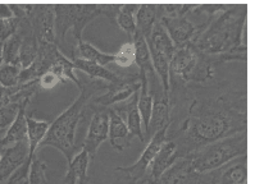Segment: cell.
<instances>
[{"label": "cell", "instance_id": "1", "mask_svg": "<svg viewBox=\"0 0 255 184\" xmlns=\"http://www.w3.org/2000/svg\"><path fill=\"white\" fill-rule=\"evenodd\" d=\"M171 113L183 110L176 131H168L178 159L208 143L248 132V92L227 81L208 84H169Z\"/></svg>", "mask_w": 255, "mask_h": 184}, {"label": "cell", "instance_id": "2", "mask_svg": "<svg viewBox=\"0 0 255 184\" xmlns=\"http://www.w3.org/2000/svg\"><path fill=\"white\" fill-rule=\"evenodd\" d=\"M249 12L248 4H230L225 12L200 23V31L191 42L207 55L218 57L223 64L248 62V46L244 44V28Z\"/></svg>", "mask_w": 255, "mask_h": 184}, {"label": "cell", "instance_id": "3", "mask_svg": "<svg viewBox=\"0 0 255 184\" xmlns=\"http://www.w3.org/2000/svg\"><path fill=\"white\" fill-rule=\"evenodd\" d=\"M109 84L102 80H90L82 82L80 95L69 105L63 113L51 122L44 140L40 142L39 147H54L64 155L67 161L77 154L78 146L76 145V132L81 120L91 118L93 110L89 106V101L95 96L104 93Z\"/></svg>", "mask_w": 255, "mask_h": 184}, {"label": "cell", "instance_id": "4", "mask_svg": "<svg viewBox=\"0 0 255 184\" xmlns=\"http://www.w3.org/2000/svg\"><path fill=\"white\" fill-rule=\"evenodd\" d=\"M222 66L218 57L207 55L192 44L174 50L169 64V84H208Z\"/></svg>", "mask_w": 255, "mask_h": 184}, {"label": "cell", "instance_id": "5", "mask_svg": "<svg viewBox=\"0 0 255 184\" xmlns=\"http://www.w3.org/2000/svg\"><path fill=\"white\" fill-rule=\"evenodd\" d=\"M102 15V4H54L55 45L62 53L69 50L66 41L67 33L72 31L73 39L82 40L85 27ZM64 54V53H63Z\"/></svg>", "mask_w": 255, "mask_h": 184}, {"label": "cell", "instance_id": "6", "mask_svg": "<svg viewBox=\"0 0 255 184\" xmlns=\"http://www.w3.org/2000/svg\"><path fill=\"white\" fill-rule=\"evenodd\" d=\"M248 155V132L226 137L223 140L208 143L189 155L194 169L207 173L218 169L228 161Z\"/></svg>", "mask_w": 255, "mask_h": 184}, {"label": "cell", "instance_id": "7", "mask_svg": "<svg viewBox=\"0 0 255 184\" xmlns=\"http://www.w3.org/2000/svg\"><path fill=\"white\" fill-rule=\"evenodd\" d=\"M150 53L151 63L155 69L156 76L159 77L164 91L168 93L169 90V64L176 50L173 42L169 39L168 33L165 32L164 27L160 21L154 26L150 35L145 39Z\"/></svg>", "mask_w": 255, "mask_h": 184}, {"label": "cell", "instance_id": "8", "mask_svg": "<svg viewBox=\"0 0 255 184\" xmlns=\"http://www.w3.org/2000/svg\"><path fill=\"white\" fill-rule=\"evenodd\" d=\"M168 131L169 128H164V129L154 134L150 141L147 142V146L142 151L141 156L133 165H131V167H118L116 168V172L125 174L129 184L144 183L147 178V172H149V168H150L154 158L156 156L163 143L168 140Z\"/></svg>", "mask_w": 255, "mask_h": 184}, {"label": "cell", "instance_id": "9", "mask_svg": "<svg viewBox=\"0 0 255 184\" xmlns=\"http://www.w3.org/2000/svg\"><path fill=\"white\" fill-rule=\"evenodd\" d=\"M93 115H91L87 133L82 143V150L90 155V158L94 159L100 146L104 141L108 140L109 133V107H102L93 105L89 101Z\"/></svg>", "mask_w": 255, "mask_h": 184}, {"label": "cell", "instance_id": "10", "mask_svg": "<svg viewBox=\"0 0 255 184\" xmlns=\"http://www.w3.org/2000/svg\"><path fill=\"white\" fill-rule=\"evenodd\" d=\"M140 77L138 73H123V77L120 82L116 84H109L108 89L104 93L99 96H95L91 98L90 102L96 106L111 107L116 104H120L122 101H126L133 93L140 91Z\"/></svg>", "mask_w": 255, "mask_h": 184}, {"label": "cell", "instance_id": "11", "mask_svg": "<svg viewBox=\"0 0 255 184\" xmlns=\"http://www.w3.org/2000/svg\"><path fill=\"white\" fill-rule=\"evenodd\" d=\"M30 21L37 42L55 44L54 4H26Z\"/></svg>", "mask_w": 255, "mask_h": 184}, {"label": "cell", "instance_id": "12", "mask_svg": "<svg viewBox=\"0 0 255 184\" xmlns=\"http://www.w3.org/2000/svg\"><path fill=\"white\" fill-rule=\"evenodd\" d=\"M63 53L53 42H40L37 55L28 68L22 69L19 75V84L24 85L36 81L59 60Z\"/></svg>", "mask_w": 255, "mask_h": 184}, {"label": "cell", "instance_id": "13", "mask_svg": "<svg viewBox=\"0 0 255 184\" xmlns=\"http://www.w3.org/2000/svg\"><path fill=\"white\" fill-rule=\"evenodd\" d=\"M160 23L164 27L165 32L168 33L176 49L191 44L201 27V24L194 23L187 17H163L160 18Z\"/></svg>", "mask_w": 255, "mask_h": 184}, {"label": "cell", "instance_id": "14", "mask_svg": "<svg viewBox=\"0 0 255 184\" xmlns=\"http://www.w3.org/2000/svg\"><path fill=\"white\" fill-rule=\"evenodd\" d=\"M209 173L216 184H248V155L228 161Z\"/></svg>", "mask_w": 255, "mask_h": 184}, {"label": "cell", "instance_id": "15", "mask_svg": "<svg viewBox=\"0 0 255 184\" xmlns=\"http://www.w3.org/2000/svg\"><path fill=\"white\" fill-rule=\"evenodd\" d=\"M200 173L194 169L189 156L181 158L173 163L158 179V184H195Z\"/></svg>", "mask_w": 255, "mask_h": 184}, {"label": "cell", "instance_id": "16", "mask_svg": "<svg viewBox=\"0 0 255 184\" xmlns=\"http://www.w3.org/2000/svg\"><path fill=\"white\" fill-rule=\"evenodd\" d=\"M137 101H138V92L133 93L129 98L126 101H122L120 104H116L111 106L112 109L116 110L122 119L126 122L127 128H128L129 134L135 138L137 137L138 140L141 142H145L144 137V129H142V120L140 111L137 107Z\"/></svg>", "mask_w": 255, "mask_h": 184}, {"label": "cell", "instance_id": "17", "mask_svg": "<svg viewBox=\"0 0 255 184\" xmlns=\"http://www.w3.org/2000/svg\"><path fill=\"white\" fill-rule=\"evenodd\" d=\"M171 105H169L168 95L160 93L153 96V110H151L150 122L145 132V141L151 138L154 134L164 128H171Z\"/></svg>", "mask_w": 255, "mask_h": 184}, {"label": "cell", "instance_id": "18", "mask_svg": "<svg viewBox=\"0 0 255 184\" xmlns=\"http://www.w3.org/2000/svg\"><path fill=\"white\" fill-rule=\"evenodd\" d=\"M28 159V142L17 143L1 152L0 160V183L12 176Z\"/></svg>", "mask_w": 255, "mask_h": 184}, {"label": "cell", "instance_id": "19", "mask_svg": "<svg viewBox=\"0 0 255 184\" xmlns=\"http://www.w3.org/2000/svg\"><path fill=\"white\" fill-rule=\"evenodd\" d=\"M108 138L111 145L116 151L123 152L128 147L133 141V137L129 134L128 128L126 122L123 120L122 116L109 107V133Z\"/></svg>", "mask_w": 255, "mask_h": 184}, {"label": "cell", "instance_id": "20", "mask_svg": "<svg viewBox=\"0 0 255 184\" xmlns=\"http://www.w3.org/2000/svg\"><path fill=\"white\" fill-rule=\"evenodd\" d=\"M31 102L26 101L22 102L21 109L18 111V115L10 125L5 136L0 140V151L3 152L4 150L9 149L12 146L17 145V143L22 142H28V136H27V123H26V113H27L28 106Z\"/></svg>", "mask_w": 255, "mask_h": 184}, {"label": "cell", "instance_id": "21", "mask_svg": "<svg viewBox=\"0 0 255 184\" xmlns=\"http://www.w3.org/2000/svg\"><path fill=\"white\" fill-rule=\"evenodd\" d=\"M176 160H178L176 145H174L173 141L167 140L163 143L155 158H154L153 163L149 168V172H147L146 181H158L162 177L163 173L168 169L171 165H173Z\"/></svg>", "mask_w": 255, "mask_h": 184}, {"label": "cell", "instance_id": "22", "mask_svg": "<svg viewBox=\"0 0 255 184\" xmlns=\"http://www.w3.org/2000/svg\"><path fill=\"white\" fill-rule=\"evenodd\" d=\"M90 160V155L85 150H80L68 161V168H67L66 177L63 179V184H89Z\"/></svg>", "mask_w": 255, "mask_h": 184}, {"label": "cell", "instance_id": "23", "mask_svg": "<svg viewBox=\"0 0 255 184\" xmlns=\"http://www.w3.org/2000/svg\"><path fill=\"white\" fill-rule=\"evenodd\" d=\"M162 10L160 4H140L135 15L136 35L146 39L154 26L160 21Z\"/></svg>", "mask_w": 255, "mask_h": 184}, {"label": "cell", "instance_id": "24", "mask_svg": "<svg viewBox=\"0 0 255 184\" xmlns=\"http://www.w3.org/2000/svg\"><path fill=\"white\" fill-rule=\"evenodd\" d=\"M26 123H27L28 136V158L32 159L36 155V150L39 149L40 142L44 140V137H45L51 122L39 120V119L35 118L31 110H27V113H26Z\"/></svg>", "mask_w": 255, "mask_h": 184}, {"label": "cell", "instance_id": "25", "mask_svg": "<svg viewBox=\"0 0 255 184\" xmlns=\"http://www.w3.org/2000/svg\"><path fill=\"white\" fill-rule=\"evenodd\" d=\"M72 63L75 66V69L85 72L91 80H102L104 82H108V84H116V82H120L123 77V73L113 72L111 69L100 66V64L89 62V60L76 58V59H72Z\"/></svg>", "mask_w": 255, "mask_h": 184}, {"label": "cell", "instance_id": "26", "mask_svg": "<svg viewBox=\"0 0 255 184\" xmlns=\"http://www.w3.org/2000/svg\"><path fill=\"white\" fill-rule=\"evenodd\" d=\"M84 59L89 60V62H94L96 64H100V66L105 67L109 63L114 62V54L104 53V51L99 50L98 48H95L93 44L90 42L81 40V41L76 42V48L73 49V53L71 55L69 59Z\"/></svg>", "mask_w": 255, "mask_h": 184}, {"label": "cell", "instance_id": "27", "mask_svg": "<svg viewBox=\"0 0 255 184\" xmlns=\"http://www.w3.org/2000/svg\"><path fill=\"white\" fill-rule=\"evenodd\" d=\"M140 4H122L120 12H118L116 23L120 26L121 30L126 32L129 40H133L136 35V24H135V15L137 12Z\"/></svg>", "mask_w": 255, "mask_h": 184}, {"label": "cell", "instance_id": "28", "mask_svg": "<svg viewBox=\"0 0 255 184\" xmlns=\"http://www.w3.org/2000/svg\"><path fill=\"white\" fill-rule=\"evenodd\" d=\"M21 44L22 39L21 36L15 33L10 36L9 39L6 40L3 44V59L4 64H12L15 67H21V59H19V53H21Z\"/></svg>", "mask_w": 255, "mask_h": 184}, {"label": "cell", "instance_id": "29", "mask_svg": "<svg viewBox=\"0 0 255 184\" xmlns=\"http://www.w3.org/2000/svg\"><path fill=\"white\" fill-rule=\"evenodd\" d=\"M136 46L132 40H128L122 45L120 50L114 54V64L121 68H131L135 64Z\"/></svg>", "mask_w": 255, "mask_h": 184}, {"label": "cell", "instance_id": "30", "mask_svg": "<svg viewBox=\"0 0 255 184\" xmlns=\"http://www.w3.org/2000/svg\"><path fill=\"white\" fill-rule=\"evenodd\" d=\"M19 109H21V104H17V102H9L0 107V140L5 136L10 125L13 124L18 115Z\"/></svg>", "mask_w": 255, "mask_h": 184}, {"label": "cell", "instance_id": "31", "mask_svg": "<svg viewBox=\"0 0 255 184\" xmlns=\"http://www.w3.org/2000/svg\"><path fill=\"white\" fill-rule=\"evenodd\" d=\"M46 170H48V164L35 155L31 160L30 174H28L30 184H50L46 176Z\"/></svg>", "mask_w": 255, "mask_h": 184}, {"label": "cell", "instance_id": "32", "mask_svg": "<svg viewBox=\"0 0 255 184\" xmlns=\"http://www.w3.org/2000/svg\"><path fill=\"white\" fill-rule=\"evenodd\" d=\"M21 67H15L12 64H3L0 66V85L6 89L18 86Z\"/></svg>", "mask_w": 255, "mask_h": 184}, {"label": "cell", "instance_id": "33", "mask_svg": "<svg viewBox=\"0 0 255 184\" xmlns=\"http://www.w3.org/2000/svg\"><path fill=\"white\" fill-rule=\"evenodd\" d=\"M195 8V4H160L163 17H187Z\"/></svg>", "mask_w": 255, "mask_h": 184}, {"label": "cell", "instance_id": "34", "mask_svg": "<svg viewBox=\"0 0 255 184\" xmlns=\"http://www.w3.org/2000/svg\"><path fill=\"white\" fill-rule=\"evenodd\" d=\"M21 19L18 18H10V19H0V42H5L13 36L18 28Z\"/></svg>", "mask_w": 255, "mask_h": 184}, {"label": "cell", "instance_id": "35", "mask_svg": "<svg viewBox=\"0 0 255 184\" xmlns=\"http://www.w3.org/2000/svg\"><path fill=\"white\" fill-rule=\"evenodd\" d=\"M39 82V86L41 91H50V90L55 89L59 84H62L57 75H55L54 72L48 71L46 73L41 76V77L37 80Z\"/></svg>", "mask_w": 255, "mask_h": 184}, {"label": "cell", "instance_id": "36", "mask_svg": "<svg viewBox=\"0 0 255 184\" xmlns=\"http://www.w3.org/2000/svg\"><path fill=\"white\" fill-rule=\"evenodd\" d=\"M122 4H102V15L107 17L112 23H116L118 12Z\"/></svg>", "mask_w": 255, "mask_h": 184}, {"label": "cell", "instance_id": "37", "mask_svg": "<svg viewBox=\"0 0 255 184\" xmlns=\"http://www.w3.org/2000/svg\"><path fill=\"white\" fill-rule=\"evenodd\" d=\"M10 9H12L13 17L18 18V19H23L27 17V6L26 4H9Z\"/></svg>", "mask_w": 255, "mask_h": 184}, {"label": "cell", "instance_id": "38", "mask_svg": "<svg viewBox=\"0 0 255 184\" xmlns=\"http://www.w3.org/2000/svg\"><path fill=\"white\" fill-rule=\"evenodd\" d=\"M13 95V87L12 89H6L0 85V107L4 106V105L9 104L10 97Z\"/></svg>", "mask_w": 255, "mask_h": 184}, {"label": "cell", "instance_id": "39", "mask_svg": "<svg viewBox=\"0 0 255 184\" xmlns=\"http://www.w3.org/2000/svg\"><path fill=\"white\" fill-rule=\"evenodd\" d=\"M10 18H13V13L9 4H0V19H10Z\"/></svg>", "mask_w": 255, "mask_h": 184}, {"label": "cell", "instance_id": "40", "mask_svg": "<svg viewBox=\"0 0 255 184\" xmlns=\"http://www.w3.org/2000/svg\"><path fill=\"white\" fill-rule=\"evenodd\" d=\"M195 184H216V182H214V179L212 178L210 173L207 172V173H200V177H199L198 182H196Z\"/></svg>", "mask_w": 255, "mask_h": 184}, {"label": "cell", "instance_id": "41", "mask_svg": "<svg viewBox=\"0 0 255 184\" xmlns=\"http://www.w3.org/2000/svg\"><path fill=\"white\" fill-rule=\"evenodd\" d=\"M3 44H4V42H0V66H3V64H4V59H3Z\"/></svg>", "mask_w": 255, "mask_h": 184}, {"label": "cell", "instance_id": "42", "mask_svg": "<svg viewBox=\"0 0 255 184\" xmlns=\"http://www.w3.org/2000/svg\"><path fill=\"white\" fill-rule=\"evenodd\" d=\"M142 184H158V182H156V181H146V182H144Z\"/></svg>", "mask_w": 255, "mask_h": 184}, {"label": "cell", "instance_id": "43", "mask_svg": "<svg viewBox=\"0 0 255 184\" xmlns=\"http://www.w3.org/2000/svg\"><path fill=\"white\" fill-rule=\"evenodd\" d=\"M0 160H1V151H0Z\"/></svg>", "mask_w": 255, "mask_h": 184}]
</instances>
